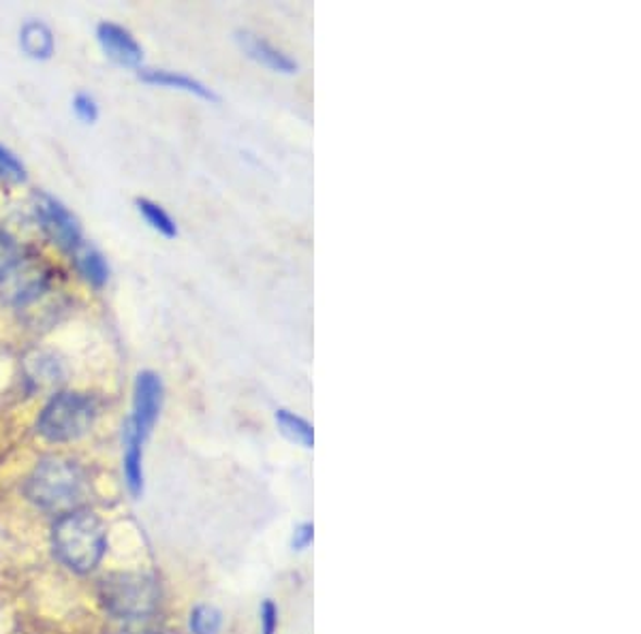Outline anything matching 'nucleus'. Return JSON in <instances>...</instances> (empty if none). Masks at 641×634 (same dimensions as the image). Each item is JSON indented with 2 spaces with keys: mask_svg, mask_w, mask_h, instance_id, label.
<instances>
[{
  "mask_svg": "<svg viewBox=\"0 0 641 634\" xmlns=\"http://www.w3.org/2000/svg\"><path fill=\"white\" fill-rule=\"evenodd\" d=\"M24 494L35 507L61 517L81 508L86 496V472L73 459L50 455L35 466Z\"/></svg>",
  "mask_w": 641,
  "mask_h": 634,
  "instance_id": "nucleus-1",
  "label": "nucleus"
},
{
  "mask_svg": "<svg viewBox=\"0 0 641 634\" xmlns=\"http://www.w3.org/2000/svg\"><path fill=\"white\" fill-rule=\"evenodd\" d=\"M52 547L68 571H95L108 549V532L99 515L77 508L61 515L52 530Z\"/></svg>",
  "mask_w": 641,
  "mask_h": 634,
  "instance_id": "nucleus-2",
  "label": "nucleus"
},
{
  "mask_svg": "<svg viewBox=\"0 0 641 634\" xmlns=\"http://www.w3.org/2000/svg\"><path fill=\"white\" fill-rule=\"evenodd\" d=\"M99 415L97 400L81 391H56L37 417V434L52 444L84 439Z\"/></svg>",
  "mask_w": 641,
  "mask_h": 634,
  "instance_id": "nucleus-3",
  "label": "nucleus"
},
{
  "mask_svg": "<svg viewBox=\"0 0 641 634\" xmlns=\"http://www.w3.org/2000/svg\"><path fill=\"white\" fill-rule=\"evenodd\" d=\"M159 585L141 572L110 574L101 583V600L105 609L121 620H146L159 607Z\"/></svg>",
  "mask_w": 641,
  "mask_h": 634,
  "instance_id": "nucleus-4",
  "label": "nucleus"
},
{
  "mask_svg": "<svg viewBox=\"0 0 641 634\" xmlns=\"http://www.w3.org/2000/svg\"><path fill=\"white\" fill-rule=\"evenodd\" d=\"M54 287V267L37 256H24L13 274L0 284V300L9 308L26 310L41 302Z\"/></svg>",
  "mask_w": 641,
  "mask_h": 634,
  "instance_id": "nucleus-5",
  "label": "nucleus"
},
{
  "mask_svg": "<svg viewBox=\"0 0 641 634\" xmlns=\"http://www.w3.org/2000/svg\"><path fill=\"white\" fill-rule=\"evenodd\" d=\"M33 212L43 236L63 253H73L84 242L79 218L50 192H35Z\"/></svg>",
  "mask_w": 641,
  "mask_h": 634,
  "instance_id": "nucleus-6",
  "label": "nucleus"
},
{
  "mask_svg": "<svg viewBox=\"0 0 641 634\" xmlns=\"http://www.w3.org/2000/svg\"><path fill=\"white\" fill-rule=\"evenodd\" d=\"M165 404V382L154 370H141L133 382V410L128 426L148 441Z\"/></svg>",
  "mask_w": 641,
  "mask_h": 634,
  "instance_id": "nucleus-7",
  "label": "nucleus"
},
{
  "mask_svg": "<svg viewBox=\"0 0 641 634\" xmlns=\"http://www.w3.org/2000/svg\"><path fill=\"white\" fill-rule=\"evenodd\" d=\"M22 379L30 393L54 395L66 381V366L54 351L33 348L22 359Z\"/></svg>",
  "mask_w": 641,
  "mask_h": 634,
  "instance_id": "nucleus-8",
  "label": "nucleus"
},
{
  "mask_svg": "<svg viewBox=\"0 0 641 634\" xmlns=\"http://www.w3.org/2000/svg\"><path fill=\"white\" fill-rule=\"evenodd\" d=\"M97 41L105 54L108 61L121 66V68H133L139 71L143 64V48L133 37V33L116 24V22H101L97 26Z\"/></svg>",
  "mask_w": 641,
  "mask_h": 634,
  "instance_id": "nucleus-9",
  "label": "nucleus"
},
{
  "mask_svg": "<svg viewBox=\"0 0 641 634\" xmlns=\"http://www.w3.org/2000/svg\"><path fill=\"white\" fill-rule=\"evenodd\" d=\"M236 41L240 46V50L256 64L274 71V73H282V75H296L300 71V63L287 54L285 50L276 48L272 41H267L265 37L256 35L253 30H238L236 33Z\"/></svg>",
  "mask_w": 641,
  "mask_h": 634,
  "instance_id": "nucleus-10",
  "label": "nucleus"
},
{
  "mask_svg": "<svg viewBox=\"0 0 641 634\" xmlns=\"http://www.w3.org/2000/svg\"><path fill=\"white\" fill-rule=\"evenodd\" d=\"M139 81L148 84V86H159V88H167V90H178V92H187L192 94L201 101L208 103H218L221 97L201 79L180 73V71H172V68H139L137 73Z\"/></svg>",
  "mask_w": 641,
  "mask_h": 634,
  "instance_id": "nucleus-11",
  "label": "nucleus"
},
{
  "mask_svg": "<svg viewBox=\"0 0 641 634\" xmlns=\"http://www.w3.org/2000/svg\"><path fill=\"white\" fill-rule=\"evenodd\" d=\"M17 43H20L22 54L30 61H37V63H48L56 54L54 30L41 20H26L20 26Z\"/></svg>",
  "mask_w": 641,
  "mask_h": 634,
  "instance_id": "nucleus-12",
  "label": "nucleus"
},
{
  "mask_svg": "<svg viewBox=\"0 0 641 634\" xmlns=\"http://www.w3.org/2000/svg\"><path fill=\"white\" fill-rule=\"evenodd\" d=\"M71 263L77 271V276L92 289H103L110 282L112 269L110 263L105 258V254L101 253L97 246L88 244L86 240L71 253Z\"/></svg>",
  "mask_w": 641,
  "mask_h": 634,
  "instance_id": "nucleus-13",
  "label": "nucleus"
},
{
  "mask_svg": "<svg viewBox=\"0 0 641 634\" xmlns=\"http://www.w3.org/2000/svg\"><path fill=\"white\" fill-rule=\"evenodd\" d=\"M143 444L146 441L128 426H123V474L133 498L143 494Z\"/></svg>",
  "mask_w": 641,
  "mask_h": 634,
  "instance_id": "nucleus-14",
  "label": "nucleus"
},
{
  "mask_svg": "<svg viewBox=\"0 0 641 634\" xmlns=\"http://www.w3.org/2000/svg\"><path fill=\"white\" fill-rule=\"evenodd\" d=\"M274 421H276L278 430H280V434L289 443L300 444L304 448H313L315 446V428L302 415H298V413H293L289 408H278L274 413Z\"/></svg>",
  "mask_w": 641,
  "mask_h": 634,
  "instance_id": "nucleus-15",
  "label": "nucleus"
},
{
  "mask_svg": "<svg viewBox=\"0 0 641 634\" xmlns=\"http://www.w3.org/2000/svg\"><path fill=\"white\" fill-rule=\"evenodd\" d=\"M135 207H137L139 216L148 223V227L152 231H156L159 236H163L167 240H176L180 236L178 223L172 218V214L161 203H156V201H152L148 196H137Z\"/></svg>",
  "mask_w": 641,
  "mask_h": 634,
  "instance_id": "nucleus-16",
  "label": "nucleus"
},
{
  "mask_svg": "<svg viewBox=\"0 0 641 634\" xmlns=\"http://www.w3.org/2000/svg\"><path fill=\"white\" fill-rule=\"evenodd\" d=\"M0 182L11 185V187H22L28 182L26 165L4 143H0Z\"/></svg>",
  "mask_w": 641,
  "mask_h": 634,
  "instance_id": "nucleus-17",
  "label": "nucleus"
},
{
  "mask_svg": "<svg viewBox=\"0 0 641 634\" xmlns=\"http://www.w3.org/2000/svg\"><path fill=\"white\" fill-rule=\"evenodd\" d=\"M189 629L191 634H221L223 613L212 605H197L192 607Z\"/></svg>",
  "mask_w": 641,
  "mask_h": 634,
  "instance_id": "nucleus-18",
  "label": "nucleus"
},
{
  "mask_svg": "<svg viewBox=\"0 0 641 634\" xmlns=\"http://www.w3.org/2000/svg\"><path fill=\"white\" fill-rule=\"evenodd\" d=\"M24 261V249L4 229H0V284L13 274V269Z\"/></svg>",
  "mask_w": 641,
  "mask_h": 634,
  "instance_id": "nucleus-19",
  "label": "nucleus"
},
{
  "mask_svg": "<svg viewBox=\"0 0 641 634\" xmlns=\"http://www.w3.org/2000/svg\"><path fill=\"white\" fill-rule=\"evenodd\" d=\"M71 110H73L75 118H77L79 123H84V125H95V123L99 121V116H101V110H99L97 99H95L90 92H84V90H79V92L73 97V101H71Z\"/></svg>",
  "mask_w": 641,
  "mask_h": 634,
  "instance_id": "nucleus-20",
  "label": "nucleus"
},
{
  "mask_svg": "<svg viewBox=\"0 0 641 634\" xmlns=\"http://www.w3.org/2000/svg\"><path fill=\"white\" fill-rule=\"evenodd\" d=\"M280 624V611L272 598L263 600L259 607V626L261 634H276Z\"/></svg>",
  "mask_w": 641,
  "mask_h": 634,
  "instance_id": "nucleus-21",
  "label": "nucleus"
},
{
  "mask_svg": "<svg viewBox=\"0 0 641 634\" xmlns=\"http://www.w3.org/2000/svg\"><path fill=\"white\" fill-rule=\"evenodd\" d=\"M315 543V523L313 521H302L296 525L293 536H291V549L293 551H306Z\"/></svg>",
  "mask_w": 641,
  "mask_h": 634,
  "instance_id": "nucleus-22",
  "label": "nucleus"
}]
</instances>
